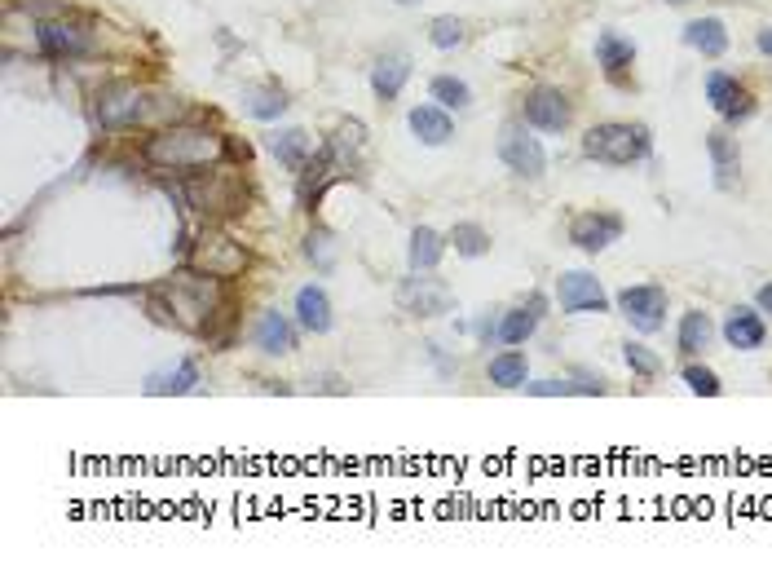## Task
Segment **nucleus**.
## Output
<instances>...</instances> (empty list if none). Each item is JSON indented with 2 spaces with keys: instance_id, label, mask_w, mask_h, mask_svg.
Masks as SVG:
<instances>
[{
  "instance_id": "obj_1",
  "label": "nucleus",
  "mask_w": 772,
  "mask_h": 574,
  "mask_svg": "<svg viewBox=\"0 0 772 574\" xmlns=\"http://www.w3.org/2000/svg\"><path fill=\"white\" fill-rule=\"evenodd\" d=\"M225 155V137L203 129V124H177L155 137H146L142 159L159 173H195V168H212Z\"/></svg>"
},
{
  "instance_id": "obj_16",
  "label": "nucleus",
  "mask_w": 772,
  "mask_h": 574,
  "mask_svg": "<svg viewBox=\"0 0 772 574\" xmlns=\"http://www.w3.org/2000/svg\"><path fill=\"white\" fill-rule=\"evenodd\" d=\"M252 340H256V349H261V354H292V349H296V332H292V323H287V318L278 314V310L261 314V323H256Z\"/></svg>"
},
{
  "instance_id": "obj_22",
  "label": "nucleus",
  "mask_w": 772,
  "mask_h": 574,
  "mask_svg": "<svg viewBox=\"0 0 772 574\" xmlns=\"http://www.w3.org/2000/svg\"><path fill=\"white\" fill-rule=\"evenodd\" d=\"M539 314H543V301L534 296L525 310H512V314H503V323H499V340L503 345H525V340L534 336V327H539Z\"/></svg>"
},
{
  "instance_id": "obj_17",
  "label": "nucleus",
  "mask_w": 772,
  "mask_h": 574,
  "mask_svg": "<svg viewBox=\"0 0 772 574\" xmlns=\"http://www.w3.org/2000/svg\"><path fill=\"white\" fill-rule=\"evenodd\" d=\"M406 76H411V62L402 58V53H384L380 62L371 67V89L380 93L384 102H393L402 93V84H406Z\"/></svg>"
},
{
  "instance_id": "obj_38",
  "label": "nucleus",
  "mask_w": 772,
  "mask_h": 574,
  "mask_svg": "<svg viewBox=\"0 0 772 574\" xmlns=\"http://www.w3.org/2000/svg\"><path fill=\"white\" fill-rule=\"evenodd\" d=\"M398 5H415V0H398Z\"/></svg>"
},
{
  "instance_id": "obj_28",
  "label": "nucleus",
  "mask_w": 772,
  "mask_h": 574,
  "mask_svg": "<svg viewBox=\"0 0 772 574\" xmlns=\"http://www.w3.org/2000/svg\"><path fill=\"white\" fill-rule=\"evenodd\" d=\"M243 111H248L252 120H278V115L287 111V98H283V89H274V84H261V89L243 93Z\"/></svg>"
},
{
  "instance_id": "obj_12",
  "label": "nucleus",
  "mask_w": 772,
  "mask_h": 574,
  "mask_svg": "<svg viewBox=\"0 0 772 574\" xmlns=\"http://www.w3.org/2000/svg\"><path fill=\"white\" fill-rule=\"evenodd\" d=\"M706 98H711V106L724 115V120H746V115L755 111V98H750L733 76H724V71H711V76H706Z\"/></svg>"
},
{
  "instance_id": "obj_8",
  "label": "nucleus",
  "mask_w": 772,
  "mask_h": 574,
  "mask_svg": "<svg viewBox=\"0 0 772 574\" xmlns=\"http://www.w3.org/2000/svg\"><path fill=\"white\" fill-rule=\"evenodd\" d=\"M556 301H561L565 314H605L609 310L605 287H600V279L587 270L561 274V279H556Z\"/></svg>"
},
{
  "instance_id": "obj_19",
  "label": "nucleus",
  "mask_w": 772,
  "mask_h": 574,
  "mask_svg": "<svg viewBox=\"0 0 772 574\" xmlns=\"http://www.w3.org/2000/svg\"><path fill=\"white\" fill-rule=\"evenodd\" d=\"M296 318L305 332H327L331 327V301L323 287H300L296 292Z\"/></svg>"
},
{
  "instance_id": "obj_3",
  "label": "nucleus",
  "mask_w": 772,
  "mask_h": 574,
  "mask_svg": "<svg viewBox=\"0 0 772 574\" xmlns=\"http://www.w3.org/2000/svg\"><path fill=\"white\" fill-rule=\"evenodd\" d=\"M583 155L609 168H627L649 155V129L645 124H600L583 137Z\"/></svg>"
},
{
  "instance_id": "obj_2",
  "label": "nucleus",
  "mask_w": 772,
  "mask_h": 574,
  "mask_svg": "<svg viewBox=\"0 0 772 574\" xmlns=\"http://www.w3.org/2000/svg\"><path fill=\"white\" fill-rule=\"evenodd\" d=\"M217 283L208 274H177L173 283L159 287L164 305H155L159 323H173L181 332H208L212 310H217Z\"/></svg>"
},
{
  "instance_id": "obj_23",
  "label": "nucleus",
  "mask_w": 772,
  "mask_h": 574,
  "mask_svg": "<svg viewBox=\"0 0 772 574\" xmlns=\"http://www.w3.org/2000/svg\"><path fill=\"white\" fill-rule=\"evenodd\" d=\"M199 385V367L190 363V358H181L173 371H155V376L146 380V393H155V398H164V393H190Z\"/></svg>"
},
{
  "instance_id": "obj_13",
  "label": "nucleus",
  "mask_w": 772,
  "mask_h": 574,
  "mask_svg": "<svg viewBox=\"0 0 772 574\" xmlns=\"http://www.w3.org/2000/svg\"><path fill=\"white\" fill-rule=\"evenodd\" d=\"M36 40H40V53H49V58H84L93 49L89 36L71 23H45L36 31Z\"/></svg>"
},
{
  "instance_id": "obj_26",
  "label": "nucleus",
  "mask_w": 772,
  "mask_h": 574,
  "mask_svg": "<svg viewBox=\"0 0 772 574\" xmlns=\"http://www.w3.org/2000/svg\"><path fill=\"white\" fill-rule=\"evenodd\" d=\"M711 336H715L711 318H706L702 310H689L680 318V336H675V345H680V354H702V349L711 345Z\"/></svg>"
},
{
  "instance_id": "obj_24",
  "label": "nucleus",
  "mask_w": 772,
  "mask_h": 574,
  "mask_svg": "<svg viewBox=\"0 0 772 574\" xmlns=\"http://www.w3.org/2000/svg\"><path fill=\"white\" fill-rule=\"evenodd\" d=\"M270 146H274L278 164H287L292 173H300V168H305V159H309V151H314V142H309V133H305V129H283V133H274V137H270Z\"/></svg>"
},
{
  "instance_id": "obj_37",
  "label": "nucleus",
  "mask_w": 772,
  "mask_h": 574,
  "mask_svg": "<svg viewBox=\"0 0 772 574\" xmlns=\"http://www.w3.org/2000/svg\"><path fill=\"white\" fill-rule=\"evenodd\" d=\"M667 5H689V0H667Z\"/></svg>"
},
{
  "instance_id": "obj_33",
  "label": "nucleus",
  "mask_w": 772,
  "mask_h": 574,
  "mask_svg": "<svg viewBox=\"0 0 772 574\" xmlns=\"http://www.w3.org/2000/svg\"><path fill=\"white\" fill-rule=\"evenodd\" d=\"M623 358H627V367L636 371V376H658V367H662L658 354H649L645 345H631V340L623 345Z\"/></svg>"
},
{
  "instance_id": "obj_36",
  "label": "nucleus",
  "mask_w": 772,
  "mask_h": 574,
  "mask_svg": "<svg viewBox=\"0 0 772 574\" xmlns=\"http://www.w3.org/2000/svg\"><path fill=\"white\" fill-rule=\"evenodd\" d=\"M755 45H759V53H772V27L759 31V36H755Z\"/></svg>"
},
{
  "instance_id": "obj_9",
  "label": "nucleus",
  "mask_w": 772,
  "mask_h": 574,
  "mask_svg": "<svg viewBox=\"0 0 772 574\" xmlns=\"http://www.w3.org/2000/svg\"><path fill=\"white\" fill-rule=\"evenodd\" d=\"M398 305L406 314H420V318H437V314H450V305H455V296H450V287L442 279H406L398 287Z\"/></svg>"
},
{
  "instance_id": "obj_20",
  "label": "nucleus",
  "mask_w": 772,
  "mask_h": 574,
  "mask_svg": "<svg viewBox=\"0 0 772 574\" xmlns=\"http://www.w3.org/2000/svg\"><path fill=\"white\" fill-rule=\"evenodd\" d=\"M411 133L420 137L424 146L450 142V115H446V106H415V111H411Z\"/></svg>"
},
{
  "instance_id": "obj_6",
  "label": "nucleus",
  "mask_w": 772,
  "mask_h": 574,
  "mask_svg": "<svg viewBox=\"0 0 772 574\" xmlns=\"http://www.w3.org/2000/svg\"><path fill=\"white\" fill-rule=\"evenodd\" d=\"M499 159L512 168L517 177H543L548 168V155H543L539 137H530L525 124H503L499 133Z\"/></svg>"
},
{
  "instance_id": "obj_14",
  "label": "nucleus",
  "mask_w": 772,
  "mask_h": 574,
  "mask_svg": "<svg viewBox=\"0 0 772 574\" xmlns=\"http://www.w3.org/2000/svg\"><path fill=\"white\" fill-rule=\"evenodd\" d=\"M706 151H711V164H715V186H720V190H733V186H737V173H742L737 137H728L724 129H715L711 137H706Z\"/></svg>"
},
{
  "instance_id": "obj_11",
  "label": "nucleus",
  "mask_w": 772,
  "mask_h": 574,
  "mask_svg": "<svg viewBox=\"0 0 772 574\" xmlns=\"http://www.w3.org/2000/svg\"><path fill=\"white\" fill-rule=\"evenodd\" d=\"M521 115H525V124H530V129L561 133V129H570V98H565L561 89H534L530 98H525Z\"/></svg>"
},
{
  "instance_id": "obj_34",
  "label": "nucleus",
  "mask_w": 772,
  "mask_h": 574,
  "mask_svg": "<svg viewBox=\"0 0 772 574\" xmlns=\"http://www.w3.org/2000/svg\"><path fill=\"white\" fill-rule=\"evenodd\" d=\"M309 257L327 270V265L336 261V243H331V235H323V230H318V235H309Z\"/></svg>"
},
{
  "instance_id": "obj_4",
  "label": "nucleus",
  "mask_w": 772,
  "mask_h": 574,
  "mask_svg": "<svg viewBox=\"0 0 772 574\" xmlns=\"http://www.w3.org/2000/svg\"><path fill=\"white\" fill-rule=\"evenodd\" d=\"M190 270L195 274H208V279H239L243 270H248V248L243 243H234L230 235H217V230H208L195 252H190Z\"/></svg>"
},
{
  "instance_id": "obj_25",
  "label": "nucleus",
  "mask_w": 772,
  "mask_h": 574,
  "mask_svg": "<svg viewBox=\"0 0 772 574\" xmlns=\"http://www.w3.org/2000/svg\"><path fill=\"white\" fill-rule=\"evenodd\" d=\"M525 376H530V363H525L521 349H503V354L490 358V380L503 389H525Z\"/></svg>"
},
{
  "instance_id": "obj_32",
  "label": "nucleus",
  "mask_w": 772,
  "mask_h": 574,
  "mask_svg": "<svg viewBox=\"0 0 772 574\" xmlns=\"http://www.w3.org/2000/svg\"><path fill=\"white\" fill-rule=\"evenodd\" d=\"M684 385H689L693 393H702V398H720L724 393L720 376H715L711 367H684Z\"/></svg>"
},
{
  "instance_id": "obj_18",
  "label": "nucleus",
  "mask_w": 772,
  "mask_h": 574,
  "mask_svg": "<svg viewBox=\"0 0 772 574\" xmlns=\"http://www.w3.org/2000/svg\"><path fill=\"white\" fill-rule=\"evenodd\" d=\"M684 45L698 49L702 58H720L728 49V31H724L720 18H693V23L684 27Z\"/></svg>"
},
{
  "instance_id": "obj_15",
  "label": "nucleus",
  "mask_w": 772,
  "mask_h": 574,
  "mask_svg": "<svg viewBox=\"0 0 772 574\" xmlns=\"http://www.w3.org/2000/svg\"><path fill=\"white\" fill-rule=\"evenodd\" d=\"M764 336H768L764 318H759L755 310H746V305H737V310L724 318V340L733 349H759L764 345Z\"/></svg>"
},
{
  "instance_id": "obj_35",
  "label": "nucleus",
  "mask_w": 772,
  "mask_h": 574,
  "mask_svg": "<svg viewBox=\"0 0 772 574\" xmlns=\"http://www.w3.org/2000/svg\"><path fill=\"white\" fill-rule=\"evenodd\" d=\"M759 310H764V314H772V283H764V287H759Z\"/></svg>"
},
{
  "instance_id": "obj_31",
  "label": "nucleus",
  "mask_w": 772,
  "mask_h": 574,
  "mask_svg": "<svg viewBox=\"0 0 772 574\" xmlns=\"http://www.w3.org/2000/svg\"><path fill=\"white\" fill-rule=\"evenodd\" d=\"M428 40H433L437 49H459L464 45V23L459 18H433V27H428Z\"/></svg>"
},
{
  "instance_id": "obj_10",
  "label": "nucleus",
  "mask_w": 772,
  "mask_h": 574,
  "mask_svg": "<svg viewBox=\"0 0 772 574\" xmlns=\"http://www.w3.org/2000/svg\"><path fill=\"white\" fill-rule=\"evenodd\" d=\"M618 235H623V217L618 212L596 208V212H578L570 221V243L583 252H605L609 243H618Z\"/></svg>"
},
{
  "instance_id": "obj_30",
  "label": "nucleus",
  "mask_w": 772,
  "mask_h": 574,
  "mask_svg": "<svg viewBox=\"0 0 772 574\" xmlns=\"http://www.w3.org/2000/svg\"><path fill=\"white\" fill-rule=\"evenodd\" d=\"M450 243H455L459 257H486V252H490V235L481 226H468V221L450 230Z\"/></svg>"
},
{
  "instance_id": "obj_21",
  "label": "nucleus",
  "mask_w": 772,
  "mask_h": 574,
  "mask_svg": "<svg viewBox=\"0 0 772 574\" xmlns=\"http://www.w3.org/2000/svg\"><path fill=\"white\" fill-rule=\"evenodd\" d=\"M596 62L609 71V76H618L623 67H631V62H636V45H631V40H623L618 31H600V36H596Z\"/></svg>"
},
{
  "instance_id": "obj_7",
  "label": "nucleus",
  "mask_w": 772,
  "mask_h": 574,
  "mask_svg": "<svg viewBox=\"0 0 772 574\" xmlns=\"http://www.w3.org/2000/svg\"><path fill=\"white\" fill-rule=\"evenodd\" d=\"M618 310L636 332H658L662 327V314H667V292L658 283H636V287H623L618 292Z\"/></svg>"
},
{
  "instance_id": "obj_5",
  "label": "nucleus",
  "mask_w": 772,
  "mask_h": 574,
  "mask_svg": "<svg viewBox=\"0 0 772 574\" xmlns=\"http://www.w3.org/2000/svg\"><path fill=\"white\" fill-rule=\"evenodd\" d=\"M146 115V93L128 80H115V84H102L98 98H93V120L98 129H128Z\"/></svg>"
},
{
  "instance_id": "obj_29",
  "label": "nucleus",
  "mask_w": 772,
  "mask_h": 574,
  "mask_svg": "<svg viewBox=\"0 0 772 574\" xmlns=\"http://www.w3.org/2000/svg\"><path fill=\"white\" fill-rule=\"evenodd\" d=\"M433 102H442L446 111H468L473 106V89L455 76H437L433 80Z\"/></svg>"
},
{
  "instance_id": "obj_27",
  "label": "nucleus",
  "mask_w": 772,
  "mask_h": 574,
  "mask_svg": "<svg viewBox=\"0 0 772 574\" xmlns=\"http://www.w3.org/2000/svg\"><path fill=\"white\" fill-rule=\"evenodd\" d=\"M442 252H446V243H442V235L437 230H428V226H420L411 235V270L415 274H428V270H437V261H442Z\"/></svg>"
}]
</instances>
